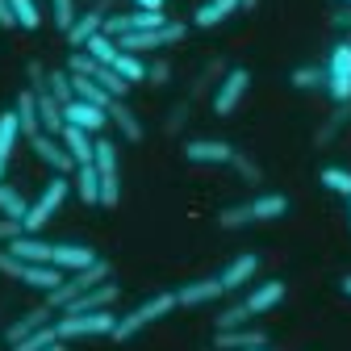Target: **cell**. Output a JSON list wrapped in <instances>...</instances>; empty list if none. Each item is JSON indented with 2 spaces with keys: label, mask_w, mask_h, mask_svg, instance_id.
Here are the masks:
<instances>
[{
  "label": "cell",
  "mask_w": 351,
  "mask_h": 351,
  "mask_svg": "<svg viewBox=\"0 0 351 351\" xmlns=\"http://www.w3.org/2000/svg\"><path fill=\"white\" fill-rule=\"evenodd\" d=\"M47 88H51V97H55L59 105H71V101H75V88H71V71H67V67H55V71L47 75Z\"/></svg>",
  "instance_id": "obj_34"
},
{
  "label": "cell",
  "mask_w": 351,
  "mask_h": 351,
  "mask_svg": "<svg viewBox=\"0 0 351 351\" xmlns=\"http://www.w3.org/2000/svg\"><path fill=\"white\" fill-rule=\"evenodd\" d=\"M84 51L93 55L97 63H105V67H109V63H113V59L121 55V47H117V38H109V34H97V38H93V42H88V47H84Z\"/></svg>",
  "instance_id": "obj_37"
},
{
  "label": "cell",
  "mask_w": 351,
  "mask_h": 351,
  "mask_svg": "<svg viewBox=\"0 0 351 351\" xmlns=\"http://www.w3.org/2000/svg\"><path fill=\"white\" fill-rule=\"evenodd\" d=\"M289 213V197L285 193H259V197H247L239 205H226L217 213V226L222 230H243L251 222H276V217Z\"/></svg>",
  "instance_id": "obj_1"
},
{
  "label": "cell",
  "mask_w": 351,
  "mask_h": 351,
  "mask_svg": "<svg viewBox=\"0 0 351 351\" xmlns=\"http://www.w3.org/2000/svg\"><path fill=\"white\" fill-rule=\"evenodd\" d=\"M138 9H163V0H134Z\"/></svg>",
  "instance_id": "obj_48"
},
{
  "label": "cell",
  "mask_w": 351,
  "mask_h": 351,
  "mask_svg": "<svg viewBox=\"0 0 351 351\" xmlns=\"http://www.w3.org/2000/svg\"><path fill=\"white\" fill-rule=\"evenodd\" d=\"M21 138V125H17V113H0V180H5V171H9V159H13V147Z\"/></svg>",
  "instance_id": "obj_28"
},
{
  "label": "cell",
  "mask_w": 351,
  "mask_h": 351,
  "mask_svg": "<svg viewBox=\"0 0 351 351\" xmlns=\"http://www.w3.org/2000/svg\"><path fill=\"white\" fill-rule=\"evenodd\" d=\"M51 13H55V25L67 34L71 25H75V17H80V9H75V0H51Z\"/></svg>",
  "instance_id": "obj_41"
},
{
  "label": "cell",
  "mask_w": 351,
  "mask_h": 351,
  "mask_svg": "<svg viewBox=\"0 0 351 351\" xmlns=\"http://www.w3.org/2000/svg\"><path fill=\"white\" fill-rule=\"evenodd\" d=\"M47 75H51V71L42 67L38 59H29V63H25V80H29V88H34V93H42V88H47Z\"/></svg>",
  "instance_id": "obj_43"
},
{
  "label": "cell",
  "mask_w": 351,
  "mask_h": 351,
  "mask_svg": "<svg viewBox=\"0 0 351 351\" xmlns=\"http://www.w3.org/2000/svg\"><path fill=\"white\" fill-rule=\"evenodd\" d=\"M176 305H180V301H176V293H155V297L138 301L130 314H121V318H117V326H113V335H109V339H113V343H130L134 335H143L151 322L167 318V314L176 310Z\"/></svg>",
  "instance_id": "obj_2"
},
{
  "label": "cell",
  "mask_w": 351,
  "mask_h": 351,
  "mask_svg": "<svg viewBox=\"0 0 351 351\" xmlns=\"http://www.w3.org/2000/svg\"><path fill=\"white\" fill-rule=\"evenodd\" d=\"M213 347L217 351H251V347H268V335L259 326H234V330H217Z\"/></svg>",
  "instance_id": "obj_19"
},
{
  "label": "cell",
  "mask_w": 351,
  "mask_h": 351,
  "mask_svg": "<svg viewBox=\"0 0 351 351\" xmlns=\"http://www.w3.org/2000/svg\"><path fill=\"white\" fill-rule=\"evenodd\" d=\"M189 38V25L184 21H167L163 29H143V34H125L117 38V47L130 51V55H147V51H163V47H176V42Z\"/></svg>",
  "instance_id": "obj_8"
},
{
  "label": "cell",
  "mask_w": 351,
  "mask_h": 351,
  "mask_svg": "<svg viewBox=\"0 0 351 351\" xmlns=\"http://www.w3.org/2000/svg\"><path fill=\"white\" fill-rule=\"evenodd\" d=\"M13 13H17V29H38L42 25V9L38 0H9Z\"/></svg>",
  "instance_id": "obj_39"
},
{
  "label": "cell",
  "mask_w": 351,
  "mask_h": 351,
  "mask_svg": "<svg viewBox=\"0 0 351 351\" xmlns=\"http://www.w3.org/2000/svg\"><path fill=\"white\" fill-rule=\"evenodd\" d=\"M63 147H67V155L75 159V167L80 163H93L97 159V138L88 134V130H80V125H63Z\"/></svg>",
  "instance_id": "obj_23"
},
{
  "label": "cell",
  "mask_w": 351,
  "mask_h": 351,
  "mask_svg": "<svg viewBox=\"0 0 351 351\" xmlns=\"http://www.w3.org/2000/svg\"><path fill=\"white\" fill-rule=\"evenodd\" d=\"M97 176H101V205L105 209H113L117 201H121V167H117V147H113V138H105V134H97Z\"/></svg>",
  "instance_id": "obj_7"
},
{
  "label": "cell",
  "mask_w": 351,
  "mask_h": 351,
  "mask_svg": "<svg viewBox=\"0 0 351 351\" xmlns=\"http://www.w3.org/2000/svg\"><path fill=\"white\" fill-rule=\"evenodd\" d=\"M63 117H67V125L88 130L93 138L109 130V113H105L101 105H88V101H71V105H63Z\"/></svg>",
  "instance_id": "obj_14"
},
{
  "label": "cell",
  "mask_w": 351,
  "mask_h": 351,
  "mask_svg": "<svg viewBox=\"0 0 351 351\" xmlns=\"http://www.w3.org/2000/svg\"><path fill=\"white\" fill-rule=\"evenodd\" d=\"M247 88H251V71H247V67H230L222 80H217V88H213V113H217V117H230V113L243 105Z\"/></svg>",
  "instance_id": "obj_9"
},
{
  "label": "cell",
  "mask_w": 351,
  "mask_h": 351,
  "mask_svg": "<svg viewBox=\"0 0 351 351\" xmlns=\"http://www.w3.org/2000/svg\"><path fill=\"white\" fill-rule=\"evenodd\" d=\"M105 280H113V263H109V259H97V263H88V268H80V272H67L63 285L47 293V305H51L55 314H63L75 297H84L88 289H97V285H105Z\"/></svg>",
  "instance_id": "obj_3"
},
{
  "label": "cell",
  "mask_w": 351,
  "mask_h": 351,
  "mask_svg": "<svg viewBox=\"0 0 351 351\" xmlns=\"http://www.w3.org/2000/svg\"><path fill=\"white\" fill-rule=\"evenodd\" d=\"M25 234V226L21 222H13V217H0V247H9L13 239H21Z\"/></svg>",
  "instance_id": "obj_45"
},
{
  "label": "cell",
  "mask_w": 351,
  "mask_h": 351,
  "mask_svg": "<svg viewBox=\"0 0 351 351\" xmlns=\"http://www.w3.org/2000/svg\"><path fill=\"white\" fill-rule=\"evenodd\" d=\"M189 113H193V101H180V105H176V109L167 113L163 130H167V134H180V130H184V121H189Z\"/></svg>",
  "instance_id": "obj_42"
},
{
  "label": "cell",
  "mask_w": 351,
  "mask_h": 351,
  "mask_svg": "<svg viewBox=\"0 0 351 351\" xmlns=\"http://www.w3.org/2000/svg\"><path fill=\"white\" fill-rule=\"evenodd\" d=\"M322 189H330V193H339V197H351V171L347 167H322Z\"/></svg>",
  "instance_id": "obj_38"
},
{
  "label": "cell",
  "mask_w": 351,
  "mask_h": 351,
  "mask_svg": "<svg viewBox=\"0 0 351 351\" xmlns=\"http://www.w3.org/2000/svg\"><path fill=\"white\" fill-rule=\"evenodd\" d=\"M343 42H347V47H351V34H347V38H343Z\"/></svg>",
  "instance_id": "obj_52"
},
{
  "label": "cell",
  "mask_w": 351,
  "mask_h": 351,
  "mask_svg": "<svg viewBox=\"0 0 351 351\" xmlns=\"http://www.w3.org/2000/svg\"><path fill=\"white\" fill-rule=\"evenodd\" d=\"M234 147L222 138H189L184 143V159L189 163H230Z\"/></svg>",
  "instance_id": "obj_20"
},
{
  "label": "cell",
  "mask_w": 351,
  "mask_h": 351,
  "mask_svg": "<svg viewBox=\"0 0 351 351\" xmlns=\"http://www.w3.org/2000/svg\"><path fill=\"white\" fill-rule=\"evenodd\" d=\"M347 205H351V197H347Z\"/></svg>",
  "instance_id": "obj_54"
},
{
  "label": "cell",
  "mask_w": 351,
  "mask_h": 351,
  "mask_svg": "<svg viewBox=\"0 0 351 351\" xmlns=\"http://www.w3.org/2000/svg\"><path fill=\"white\" fill-rule=\"evenodd\" d=\"M343 293H347V297H351V276H343Z\"/></svg>",
  "instance_id": "obj_49"
},
{
  "label": "cell",
  "mask_w": 351,
  "mask_h": 351,
  "mask_svg": "<svg viewBox=\"0 0 351 351\" xmlns=\"http://www.w3.org/2000/svg\"><path fill=\"white\" fill-rule=\"evenodd\" d=\"M347 117H351V101L347 105H335V113L318 125V134H314V147H330L335 138H339V130L347 125Z\"/></svg>",
  "instance_id": "obj_31"
},
{
  "label": "cell",
  "mask_w": 351,
  "mask_h": 351,
  "mask_svg": "<svg viewBox=\"0 0 351 351\" xmlns=\"http://www.w3.org/2000/svg\"><path fill=\"white\" fill-rule=\"evenodd\" d=\"M243 301V310L251 314V318H259V314H268V310H276V305L285 301V280H263V285H255L247 297H239Z\"/></svg>",
  "instance_id": "obj_15"
},
{
  "label": "cell",
  "mask_w": 351,
  "mask_h": 351,
  "mask_svg": "<svg viewBox=\"0 0 351 351\" xmlns=\"http://www.w3.org/2000/svg\"><path fill=\"white\" fill-rule=\"evenodd\" d=\"M113 326H117L113 310H97V314H59V318H55V335H59V343L113 335Z\"/></svg>",
  "instance_id": "obj_6"
},
{
  "label": "cell",
  "mask_w": 351,
  "mask_h": 351,
  "mask_svg": "<svg viewBox=\"0 0 351 351\" xmlns=\"http://www.w3.org/2000/svg\"><path fill=\"white\" fill-rule=\"evenodd\" d=\"M339 5H351V0H339Z\"/></svg>",
  "instance_id": "obj_53"
},
{
  "label": "cell",
  "mask_w": 351,
  "mask_h": 351,
  "mask_svg": "<svg viewBox=\"0 0 351 351\" xmlns=\"http://www.w3.org/2000/svg\"><path fill=\"white\" fill-rule=\"evenodd\" d=\"M97 259H101V255H97L93 247H84V243H55V247H51V268H59L63 276L88 268V263H97Z\"/></svg>",
  "instance_id": "obj_13"
},
{
  "label": "cell",
  "mask_w": 351,
  "mask_h": 351,
  "mask_svg": "<svg viewBox=\"0 0 351 351\" xmlns=\"http://www.w3.org/2000/svg\"><path fill=\"white\" fill-rule=\"evenodd\" d=\"M71 176H75V184H71L75 197H80L84 205H101V176H97V163H80Z\"/></svg>",
  "instance_id": "obj_27"
},
{
  "label": "cell",
  "mask_w": 351,
  "mask_h": 351,
  "mask_svg": "<svg viewBox=\"0 0 351 351\" xmlns=\"http://www.w3.org/2000/svg\"><path fill=\"white\" fill-rule=\"evenodd\" d=\"M109 67H113V71H117L125 84H143V80H147V63H143V55H130V51H121V55H117Z\"/></svg>",
  "instance_id": "obj_32"
},
{
  "label": "cell",
  "mask_w": 351,
  "mask_h": 351,
  "mask_svg": "<svg viewBox=\"0 0 351 351\" xmlns=\"http://www.w3.org/2000/svg\"><path fill=\"white\" fill-rule=\"evenodd\" d=\"M226 71H230V67H226L222 59H209V67H205V71L193 80V93H189V101H197V97H205V93H209V88H217V80H222Z\"/></svg>",
  "instance_id": "obj_33"
},
{
  "label": "cell",
  "mask_w": 351,
  "mask_h": 351,
  "mask_svg": "<svg viewBox=\"0 0 351 351\" xmlns=\"http://www.w3.org/2000/svg\"><path fill=\"white\" fill-rule=\"evenodd\" d=\"M330 25H339V29H347V34H351V5H339V9L330 13Z\"/></svg>",
  "instance_id": "obj_46"
},
{
  "label": "cell",
  "mask_w": 351,
  "mask_h": 351,
  "mask_svg": "<svg viewBox=\"0 0 351 351\" xmlns=\"http://www.w3.org/2000/svg\"><path fill=\"white\" fill-rule=\"evenodd\" d=\"M101 29H105V13L93 5L88 13H80V17H75V25L67 29V42H71V51H84V47H88V42H93Z\"/></svg>",
  "instance_id": "obj_22"
},
{
  "label": "cell",
  "mask_w": 351,
  "mask_h": 351,
  "mask_svg": "<svg viewBox=\"0 0 351 351\" xmlns=\"http://www.w3.org/2000/svg\"><path fill=\"white\" fill-rule=\"evenodd\" d=\"M67 197H71V180H67V176H51V184L29 201V213H25V222H21V226H25V234L47 230V222L63 209V201H67Z\"/></svg>",
  "instance_id": "obj_4"
},
{
  "label": "cell",
  "mask_w": 351,
  "mask_h": 351,
  "mask_svg": "<svg viewBox=\"0 0 351 351\" xmlns=\"http://www.w3.org/2000/svg\"><path fill=\"white\" fill-rule=\"evenodd\" d=\"M25 213H29V197L9 184V180H0V217H13V222H25Z\"/></svg>",
  "instance_id": "obj_29"
},
{
  "label": "cell",
  "mask_w": 351,
  "mask_h": 351,
  "mask_svg": "<svg viewBox=\"0 0 351 351\" xmlns=\"http://www.w3.org/2000/svg\"><path fill=\"white\" fill-rule=\"evenodd\" d=\"M167 80H171V63H167V59L147 63V84H167Z\"/></svg>",
  "instance_id": "obj_44"
},
{
  "label": "cell",
  "mask_w": 351,
  "mask_h": 351,
  "mask_svg": "<svg viewBox=\"0 0 351 351\" xmlns=\"http://www.w3.org/2000/svg\"><path fill=\"white\" fill-rule=\"evenodd\" d=\"M259 255L255 251H243V255H234L230 263H226V268H222V276H217V280H222V289L226 293H239V289H247L251 280H255V272H259Z\"/></svg>",
  "instance_id": "obj_12"
},
{
  "label": "cell",
  "mask_w": 351,
  "mask_h": 351,
  "mask_svg": "<svg viewBox=\"0 0 351 351\" xmlns=\"http://www.w3.org/2000/svg\"><path fill=\"white\" fill-rule=\"evenodd\" d=\"M230 167L239 171V180H243V184H251V189H255V184H263V167H259L251 155L234 151V155H230Z\"/></svg>",
  "instance_id": "obj_35"
},
{
  "label": "cell",
  "mask_w": 351,
  "mask_h": 351,
  "mask_svg": "<svg viewBox=\"0 0 351 351\" xmlns=\"http://www.w3.org/2000/svg\"><path fill=\"white\" fill-rule=\"evenodd\" d=\"M217 297H226V289H222V280H217V276H205V280H189L184 289H176V301H180L184 310H197V305H209V301H217Z\"/></svg>",
  "instance_id": "obj_18"
},
{
  "label": "cell",
  "mask_w": 351,
  "mask_h": 351,
  "mask_svg": "<svg viewBox=\"0 0 351 351\" xmlns=\"http://www.w3.org/2000/svg\"><path fill=\"white\" fill-rule=\"evenodd\" d=\"M55 343H59V335H55V322H51V326H42V330L25 335L21 343H13L9 351H47V347H55Z\"/></svg>",
  "instance_id": "obj_36"
},
{
  "label": "cell",
  "mask_w": 351,
  "mask_h": 351,
  "mask_svg": "<svg viewBox=\"0 0 351 351\" xmlns=\"http://www.w3.org/2000/svg\"><path fill=\"white\" fill-rule=\"evenodd\" d=\"M29 147H34V155L47 163L55 176H71V171H75V159L67 155L63 138H55V134H34V138H29Z\"/></svg>",
  "instance_id": "obj_11"
},
{
  "label": "cell",
  "mask_w": 351,
  "mask_h": 351,
  "mask_svg": "<svg viewBox=\"0 0 351 351\" xmlns=\"http://www.w3.org/2000/svg\"><path fill=\"white\" fill-rule=\"evenodd\" d=\"M255 5H259V0H243V9H255Z\"/></svg>",
  "instance_id": "obj_51"
},
{
  "label": "cell",
  "mask_w": 351,
  "mask_h": 351,
  "mask_svg": "<svg viewBox=\"0 0 351 351\" xmlns=\"http://www.w3.org/2000/svg\"><path fill=\"white\" fill-rule=\"evenodd\" d=\"M47 351H67V343H55V347H47Z\"/></svg>",
  "instance_id": "obj_50"
},
{
  "label": "cell",
  "mask_w": 351,
  "mask_h": 351,
  "mask_svg": "<svg viewBox=\"0 0 351 351\" xmlns=\"http://www.w3.org/2000/svg\"><path fill=\"white\" fill-rule=\"evenodd\" d=\"M13 113H17V125H21V134H25V138L42 134V117H38V97H34V88H21V93H17Z\"/></svg>",
  "instance_id": "obj_25"
},
{
  "label": "cell",
  "mask_w": 351,
  "mask_h": 351,
  "mask_svg": "<svg viewBox=\"0 0 351 351\" xmlns=\"http://www.w3.org/2000/svg\"><path fill=\"white\" fill-rule=\"evenodd\" d=\"M51 247H55V243H47L42 234H21V239L9 243V251H13L17 259H25V263H51Z\"/></svg>",
  "instance_id": "obj_26"
},
{
  "label": "cell",
  "mask_w": 351,
  "mask_h": 351,
  "mask_svg": "<svg viewBox=\"0 0 351 351\" xmlns=\"http://www.w3.org/2000/svg\"><path fill=\"white\" fill-rule=\"evenodd\" d=\"M117 297H121V289H117L113 280H105V285H97V289H88L84 297H75L63 314H97V310H113Z\"/></svg>",
  "instance_id": "obj_17"
},
{
  "label": "cell",
  "mask_w": 351,
  "mask_h": 351,
  "mask_svg": "<svg viewBox=\"0 0 351 351\" xmlns=\"http://www.w3.org/2000/svg\"><path fill=\"white\" fill-rule=\"evenodd\" d=\"M239 9H243V0H205V5H197V13H193V25L197 29H213V25L230 21Z\"/></svg>",
  "instance_id": "obj_21"
},
{
  "label": "cell",
  "mask_w": 351,
  "mask_h": 351,
  "mask_svg": "<svg viewBox=\"0 0 351 351\" xmlns=\"http://www.w3.org/2000/svg\"><path fill=\"white\" fill-rule=\"evenodd\" d=\"M55 318H59V314L51 310V305H47V301H42V305H34V310H25V314H21V318H13V322H9V330H5V339H9V347H13V343H21L25 335H34V330H42V326H51Z\"/></svg>",
  "instance_id": "obj_16"
},
{
  "label": "cell",
  "mask_w": 351,
  "mask_h": 351,
  "mask_svg": "<svg viewBox=\"0 0 351 351\" xmlns=\"http://www.w3.org/2000/svg\"><path fill=\"white\" fill-rule=\"evenodd\" d=\"M326 93H330L335 105L351 101V47L347 42H339L330 51V59H326Z\"/></svg>",
  "instance_id": "obj_10"
},
{
  "label": "cell",
  "mask_w": 351,
  "mask_h": 351,
  "mask_svg": "<svg viewBox=\"0 0 351 351\" xmlns=\"http://www.w3.org/2000/svg\"><path fill=\"white\" fill-rule=\"evenodd\" d=\"M289 84L297 88V93H318V88H326V63H305L289 75Z\"/></svg>",
  "instance_id": "obj_30"
},
{
  "label": "cell",
  "mask_w": 351,
  "mask_h": 351,
  "mask_svg": "<svg viewBox=\"0 0 351 351\" xmlns=\"http://www.w3.org/2000/svg\"><path fill=\"white\" fill-rule=\"evenodd\" d=\"M0 29H17V13L9 0H0Z\"/></svg>",
  "instance_id": "obj_47"
},
{
  "label": "cell",
  "mask_w": 351,
  "mask_h": 351,
  "mask_svg": "<svg viewBox=\"0 0 351 351\" xmlns=\"http://www.w3.org/2000/svg\"><path fill=\"white\" fill-rule=\"evenodd\" d=\"M247 322H251V314L243 310V301H230L226 310L217 314V322H213V326H217V330H234V326H247Z\"/></svg>",
  "instance_id": "obj_40"
},
{
  "label": "cell",
  "mask_w": 351,
  "mask_h": 351,
  "mask_svg": "<svg viewBox=\"0 0 351 351\" xmlns=\"http://www.w3.org/2000/svg\"><path fill=\"white\" fill-rule=\"evenodd\" d=\"M109 125L121 130V138H125V143H143V134H147L143 121H138V113L130 109L125 101H113V105H109Z\"/></svg>",
  "instance_id": "obj_24"
},
{
  "label": "cell",
  "mask_w": 351,
  "mask_h": 351,
  "mask_svg": "<svg viewBox=\"0 0 351 351\" xmlns=\"http://www.w3.org/2000/svg\"><path fill=\"white\" fill-rule=\"evenodd\" d=\"M0 272H5L9 280L29 285V289H42V293H51V289L63 285V272H59V268H51V263H25V259H17L9 247H0Z\"/></svg>",
  "instance_id": "obj_5"
}]
</instances>
